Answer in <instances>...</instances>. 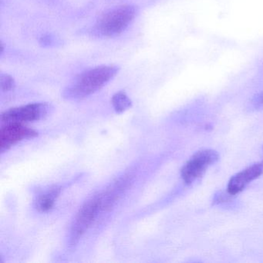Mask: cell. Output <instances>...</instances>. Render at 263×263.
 Masks as SVG:
<instances>
[{
    "mask_svg": "<svg viewBox=\"0 0 263 263\" xmlns=\"http://www.w3.org/2000/svg\"><path fill=\"white\" fill-rule=\"evenodd\" d=\"M218 155L215 151L202 150L197 152L181 169V178L187 184H192L202 176L209 166L216 162Z\"/></svg>",
    "mask_w": 263,
    "mask_h": 263,
    "instance_id": "5b68a950",
    "label": "cell"
},
{
    "mask_svg": "<svg viewBox=\"0 0 263 263\" xmlns=\"http://www.w3.org/2000/svg\"><path fill=\"white\" fill-rule=\"evenodd\" d=\"M50 110V104L47 103H33L19 107L11 108L1 115L4 124L10 123L33 122L44 119Z\"/></svg>",
    "mask_w": 263,
    "mask_h": 263,
    "instance_id": "277c9868",
    "label": "cell"
},
{
    "mask_svg": "<svg viewBox=\"0 0 263 263\" xmlns=\"http://www.w3.org/2000/svg\"><path fill=\"white\" fill-rule=\"evenodd\" d=\"M62 187H54L45 193L39 195L34 201V206L38 212H46L53 209L57 198L59 197Z\"/></svg>",
    "mask_w": 263,
    "mask_h": 263,
    "instance_id": "9c48e42d",
    "label": "cell"
},
{
    "mask_svg": "<svg viewBox=\"0 0 263 263\" xmlns=\"http://www.w3.org/2000/svg\"><path fill=\"white\" fill-rule=\"evenodd\" d=\"M132 182V175H125L117 180L106 192L101 194L103 211L109 210L113 207L123 193L128 189Z\"/></svg>",
    "mask_w": 263,
    "mask_h": 263,
    "instance_id": "ba28073f",
    "label": "cell"
},
{
    "mask_svg": "<svg viewBox=\"0 0 263 263\" xmlns=\"http://www.w3.org/2000/svg\"><path fill=\"white\" fill-rule=\"evenodd\" d=\"M255 104L256 105H263V92L257 96L255 98Z\"/></svg>",
    "mask_w": 263,
    "mask_h": 263,
    "instance_id": "7c38bea8",
    "label": "cell"
},
{
    "mask_svg": "<svg viewBox=\"0 0 263 263\" xmlns=\"http://www.w3.org/2000/svg\"><path fill=\"white\" fill-rule=\"evenodd\" d=\"M136 16L135 6L125 4L114 7L99 16L90 33L98 37H115L127 30Z\"/></svg>",
    "mask_w": 263,
    "mask_h": 263,
    "instance_id": "7a4b0ae2",
    "label": "cell"
},
{
    "mask_svg": "<svg viewBox=\"0 0 263 263\" xmlns=\"http://www.w3.org/2000/svg\"><path fill=\"white\" fill-rule=\"evenodd\" d=\"M262 174L263 161L252 164L250 167L232 177L228 184V192L230 195H237L244 190L249 183L257 179Z\"/></svg>",
    "mask_w": 263,
    "mask_h": 263,
    "instance_id": "52a82bcc",
    "label": "cell"
},
{
    "mask_svg": "<svg viewBox=\"0 0 263 263\" xmlns=\"http://www.w3.org/2000/svg\"><path fill=\"white\" fill-rule=\"evenodd\" d=\"M14 79L9 74H2L0 77V87L4 92H9L15 88Z\"/></svg>",
    "mask_w": 263,
    "mask_h": 263,
    "instance_id": "8fae6325",
    "label": "cell"
},
{
    "mask_svg": "<svg viewBox=\"0 0 263 263\" xmlns=\"http://www.w3.org/2000/svg\"><path fill=\"white\" fill-rule=\"evenodd\" d=\"M102 209V198L101 194L95 195L89 199L75 217L70 230L69 243L71 247L78 244L81 237L88 230Z\"/></svg>",
    "mask_w": 263,
    "mask_h": 263,
    "instance_id": "3957f363",
    "label": "cell"
},
{
    "mask_svg": "<svg viewBox=\"0 0 263 263\" xmlns=\"http://www.w3.org/2000/svg\"><path fill=\"white\" fill-rule=\"evenodd\" d=\"M38 132L33 129L25 127L20 123H10L1 128L0 132V146L1 152H4L11 148L13 146L26 139L36 138Z\"/></svg>",
    "mask_w": 263,
    "mask_h": 263,
    "instance_id": "8992f818",
    "label": "cell"
},
{
    "mask_svg": "<svg viewBox=\"0 0 263 263\" xmlns=\"http://www.w3.org/2000/svg\"><path fill=\"white\" fill-rule=\"evenodd\" d=\"M112 104L118 113H123L132 107V102L124 92L119 91L112 98Z\"/></svg>",
    "mask_w": 263,
    "mask_h": 263,
    "instance_id": "30bf717a",
    "label": "cell"
},
{
    "mask_svg": "<svg viewBox=\"0 0 263 263\" xmlns=\"http://www.w3.org/2000/svg\"><path fill=\"white\" fill-rule=\"evenodd\" d=\"M118 70L116 66L101 65L85 70L64 89L63 96L67 100L87 98L110 82L116 76Z\"/></svg>",
    "mask_w": 263,
    "mask_h": 263,
    "instance_id": "6da1fadb",
    "label": "cell"
}]
</instances>
